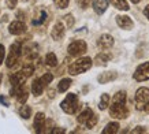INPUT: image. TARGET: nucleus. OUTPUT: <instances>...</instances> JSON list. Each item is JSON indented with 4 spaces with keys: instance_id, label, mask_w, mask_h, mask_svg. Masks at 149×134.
Segmentation results:
<instances>
[{
    "instance_id": "f704fd0d",
    "label": "nucleus",
    "mask_w": 149,
    "mask_h": 134,
    "mask_svg": "<svg viewBox=\"0 0 149 134\" xmlns=\"http://www.w3.org/2000/svg\"><path fill=\"white\" fill-rule=\"evenodd\" d=\"M51 134H66V131L62 127H54V129L51 130Z\"/></svg>"
},
{
    "instance_id": "1a4fd4ad",
    "label": "nucleus",
    "mask_w": 149,
    "mask_h": 134,
    "mask_svg": "<svg viewBox=\"0 0 149 134\" xmlns=\"http://www.w3.org/2000/svg\"><path fill=\"white\" fill-rule=\"evenodd\" d=\"M34 130L36 134H45V115L42 112H37L34 116Z\"/></svg>"
},
{
    "instance_id": "58836bf2",
    "label": "nucleus",
    "mask_w": 149,
    "mask_h": 134,
    "mask_svg": "<svg viewBox=\"0 0 149 134\" xmlns=\"http://www.w3.org/2000/svg\"><path fill=\"white\" fill-rule=\"evenodd\" d=\"M144 110H145V112H148V114H149V101H148V103H146V105H145V108H144Z\"/></svg>"
},
{
    "instance_id": "2f4dec72",
    "label": "nucleus",
    "mask_w": 149,
    "mask_h": 134,
    "mask_svg": "<svg viewBox=\"0 0 149 134\" xmlns=\"http://www.w3.org/2000/svg\"><path fill=\"white\" fill-rule=\"evenodd\" d=\"M77 3L81 8H88L92 4V0H77Z\"/></svg>"
},
{
    "instance_id": "6ab92c4d",
    "label": "nucleus",
    "mask_w": 149,
    "mask_h": 134,
    "mask_svg": "<svg viewBox=\"0 0 149 134\" xmlns=\"http://www.w3.org/2000/svg\"><path fill=\"white\" fill-rule=\"evenodd\" d=\"M119 130V123L118 122H109L108 125L104 127L103 134H116Z\"/></svg>"
},
{
    "instance_id": "f3484780",
    "label": "nucleus",
    "mask_w": 149,
    "mask_h": 134,
    "mask_svg": "<svg viewBox=\"0 0 149 134\" xmlns=\"http://www.w3.org/2000/svg\"><path fill=\"white\" fill-rule=\"evenodd\" d=\"M116 73L115 71H105L103 74H100L97 81H99L100 84H107V82H111V81L116 80Z\"/></svg>"
},
{
    "instance_id": "0eeeda50",
    "label": "nucleus",
    "mask_w": 149,
    "mask_h": 134,
    "mask_svg": "<svg viewBox=\"0 0 149 134\" xmlns=\"http://www.w3.org/2000/svg\"><path fill=\"white\" fill-rule=\"evenodd\" d=\"M86 49H88V47H86L85 41L77 40V41H72L71 44L68 45L67 51L71 56H81V55H84L86 52Z\"/></svg>"
},
{
    "instance_id": "6e6552de",
    "label": "nucleus",
    "mask_w": 149,
    "mask_h": 134,
    "mask_svg": "<svg viewBox=\"0 0 149 134\" xmlns=\"http://www.w3.org/2000/svg\"><path fill=\"white\" fill-rule=\"evenodd\" d=\"M134 80L137 82H144V81L149 80V62H145L142 64L137 67V70L134 71Z\"/></svg>"
},
{
    "instance_id": "ea45409f",
    "label": "nucleus",
    "mask_w": 149,
    "mask_h": 134,
    "mask_svg": "<svg viewBox=\"0 0 149 134\" xmlns=\"http://www.w3.org/2000/svg\"><path fill=\"white\" fill-rule=\"evenodd\" d=\"M131 1H133V3H134V4H137V3H140L141 0H131Z\"/></svg>"
},
{
    "instance_id": "412c9836",
    "label": "nucleus",
    "mask_w": 149,
    "mask_h": 134,
    "mask_svg": "<svg viewBox=\"0 0 149 134\" xmlns=\"http://www.w3.org/2000/svg\"><path fill=\"white\" fill-rule=\"evenodd\" d=\"M112 104H126V92L120 90V92L113 94Z\"/></svg>"
},
{
    "instance_id": "2eb2a0df",
    "label": "nucleus",
    "mask_w": 149,
    "mask_h": 134,
    "mask_svg": "<svg viewBox=\"0 0 149 134\" xmlns=\"http://www.w3.org/2000/svg\"><path fill=\"white\" fill-rule=\"evenodd\" d=\"M111 59H112V55L108 54V52H103V54H99L95 58V64L96 66H105Z\"/></svg>"
},
{
    "instance_id": "aec40b11",
    "label": "nucleus",
    "mask_w": 149,
    "mask_h": 134,
    "mask_svg": "<svg viewBox=\"0 0 149 134\" xmlns=\"http://www.w3.org/2000/svg\"><path fill=\"white\" fill-rule=\"evenodd\" d=\"M109 3L115 7V8L120 10V11H127L129 10V4L126 0H109Z\"/></svg>"
},
{
    "instance_id": "ddd939ff",
    "label": "nucleus",
    "mask_w": 149,
    "mask_h": 134,
    "mask_svg": "<svg viewBox=\"0 0 149 134\" xmlns=\"http://www.w3.org/2000/svg\"><path fill=\"white\" fill-rule=\"evenodd\" d=\"M97 45L101 49H108L113 45V37L111 34H103L100 36V38L97 40Z\"/></svg>"
},
{
    "instance_id": "9b49d317",
    "label": "nucleus",
    "mask_w": 149,
    "mask_h": 134,
    "mask_svg": "<svg viewBox=\"0 0 149 134\" xmlns=\"http://www.w3.org/2000/svg\"><path fill=\"white\" fill-rule=\"evenodd\" d=\"M8 30L11 34H21L23 31H26V25H25V22L17 19V21H13V22L10 23Z\"/></svg>"
},
{
    "instance_id": "f8f14e48",
    "label": "nucleus",
    "mask_w": 149,
    "mask_h": 134,
    "mask_svg": "<svg viewBox=\"0 0 149 134\" xmlns=\"http://www.w3.org/2000/svg\"><path fill=\"white\" fill-rule=\"evenodd\" d=\"M51 36L52 38L56 41H60L64 37V26L62 22H56L55 26L52 27V31H51Z\"/></svg>"
},
{
    "instance_id": "e433bc0d",
    "label": "nucleus",
    "mask_w": 149,
    "mask_h": 134,
    "mask_svg": "<svg viewBox=\"0 0 149 134\" xmlns=\"http://www.w3.org/2000/svg\"><path fill=\"white\" fill-rule=\"evenodd\" d=\"M144 14H145V17H146V18L149 19V4L146 6V7H145L144 8Z\"/></svg>"
},
{
    "instance_id": "7ed1b4c3",
    "label": "nucleus",
    "mask_w": 149,
    "mask_h": 134,
    "mask_svg": "<svg viewBox=\"0 0 149 134\" xmlns=\"http://www.w3.org/2000/svg\"><path fill=\"white\" fill-rule=\"evenodd\" d=\"M60 108H62L66 114H68V115L75 114V112L78 111V108H79V101H78V97L74 93L67 94V96H66V98H64L63 101L60 103Z\"/></svg>"
},
{
    "instance_id": "5701e85b",
    "label": "nucleus",
    "mask_w": 149,
    "mask_h": 134,
    "mask_svg": "<svg viewBox=\"0 0 149 134\" xmlns=\"http://www.w3.org/2000/svg\"><path fill=\"white\" fill-rule=\"evenodd\" d=\"M109 105V96L107 93H103L101 94V97H100V103H99V108L100 111H104V110H107Z\"/></svg>"
},
{
    "instance_id": "4be33fe9",
    "label": "nucleus",
    "mask_w": 149,
    "mask_h": 134,
    "mask_svg": "<svg viewBox=\"0 0 149 134\" xmlns=\"http://www.w3.org/2000/svg\"><path fill=\"white\" fill-rule=\"evenodd\" d=\"M70 85H71V80H70V78H63V80L58 84V92L63 93V92H66V90L70 88Z\"/></svg>"
},
{
    "instance_id": "473e14b6",
    "label": "nucleus",
    "mask_w": 149,
    "mask_h": 134,
    "mask_svg": "<svg viewBox=\"0 0 149 134\" xmlns=\"http://www.w3.org/2000/svg\"><path fill=\"white\" fill-rule=\"evenodd\" d=\"M130 134H146V131H145V129L142 126H137V127H134V129L131 130Z\"/></svg>"
},
{
    "instance_id": "b1692460",
    "label": "nucleus",
    "mask_w": 149,
    "mask_h": 134,
    "mask_svg": "<svg viewBox=\"0 0 149 134\" xmlns=\"http://www.w3.org/2000/svg\"><path fill=\"white\" fill-rule=\"evenodd\" d=\"M45 63L48 64V66H51V67H55L56 64H58V58H56V55L52 54V52L47 54V56H45Z\"/></svg>"
},
{
    "instance_id": "a878e982",
    "label": "nucleus",
    "mask_w": 149,
    "mask_h": 134,
    "mask_svg": "<svg viewBox=\"0 0 149 134\" xmlns=\"http://www.w3.org/2000/svg\"><path fill=\"white\" fill-rule=\"evenodd\" d=\"M47 19V13L45 11H40V17L38 18H34L33 19V25H41V23H44Z\"/></svg>"
},
{
    "instance_id": "cd10ccee",
    "label": "nucleus",
    "mask_w": 149,
    "mask_h": 134,
    "mask_svg": "<svg viewBox=\"0 0 149 134\" xmlns=\"http://www.w3.org/2000/svg\"><path fill=\"white\" fill-rule=\"evenodd\" d=\"M96 123H97V116L93 114V115L88 119V122H86L85 125H86V127H88V129H92V127H95V126H96Z\"/></svg>"
},
{
    "instance_id": "c756f323",
    "label": "nucleus",
    "mask_w": 149,
    "mask_h": 134,
    "mask_svg": "<svg viewBox=\"0 0 149 134\" xmlns=\"http://www.w3.org/2000/svg\"><path fill=\"white\" fill-rule=\"evenodd\" d=\"M64 21H66V26H67L68 29L74 26V17H72L71 14H67V15H64Z\"/></svg>"
},
{
    "instance_id": "72a5a7b5",
    "label": "nucleus",
    "mask_w": 149,
    "mask_h": 134,
    "mask_svg": "<svg viewBox=\"0 0 149 134\" xmlns=\"http://www.w3.org/2000/svg\"><path fill=\"white\" fill-rule=\"evenodd\" d=\"M6 4L8 8H15L18 4V0H6Z\"/></svg>"
},
{
    "instance_id": "4c0bfd02",
    "label": "nucleus",
    "mask_w": 149,
    "mask_h": 134,
    "mask_svg": "<svg viewBox=\"0 0 149 134\" xmlns=\"http://www.w3.org/2000/svg\"><path fill=\"white\" fill-rule=\"evenodd\" d=\"M0 103H1V104H4L6 107L8 105V103H7V101H6V100H4V97H3V96H0Z\"/></svg>"
},
{
    "instance_id": "a211bd4d",
    "label": "nucleus",
    "mask_w": 149,
    "mask_h": 134,
    "mask_svg": "<svg viewBox=\"0 0 149 134\" xmlns=\"http://www.w3.org/2000/svg\"><path fill=\"white\" fill-rule=\"evenodd\" d=\"M92 115H93V111H92L91 108H85V110H84V111L78 115L77 122H78V123H81V125H85L86 122H88V119H89Z\"/></svg>"
},
{
    "instance_id": "f03ea898",
    "label": "nucleus",
    "mask_w": 149,
    "mask_h": 134,
    "mask_svg": "<svg viewBox=\"0 0 149 134\" xmlns=\"http://www.w3.org/2000/svg\"><path fill=\"white\" fill-rule=\"evenodd\" d=\"M33 71H34V66L33 64H26V66H23V68L21 71L15 73V74H13V75L10 77V82L13 84V86L23 85L25 81L33 74Z\"/></svg>"
},
{
    "instance_id": "4468645a",
    "label": "nucleus",
    "mask_w": 149,
    "mask_h": 134,
    "mask_svg": "<svg viewBox=\"0 0 149 134\" xmlns=\"http://www.w3.org/2000/svg\"><path fill=\"white\" fill-rule=\"evenodd\" d=\"M108 4H109V0H93V8H95L96 14H101L105 13V10L108 8Z\"/></svg>"
},
{
    "instance_id": "20e7f679",
    "label": "nucleus",
    "mask_w": 149,
    "mask_h": 134,
    "mask_svg": "<svg viewBox=\"0 0 149 134\" xmlns=\"http://www.w3.org/2000/svg\"><path fill=\"white\" fill-rule=\"evenodd\" d=\"M21 55H22V45L21 43H14L11 47H10V52H8V56H7V67L11 68V67L17 66V63L19 62V58H21Z\"/></svg>"
},
{
    "instance_id": "dca6fc26",
    "label": "nucleus",
    "mask_w": 149,
    "mask_h": 134,
    "mask_svg": "<svg viewBox=\"0 0 149 134\" xmlns=\"http://www.w3.org/2000/svg\"><path fill=\"white\" fill-rule=\"evenodd\" d=\"M44 88H45V85L42 84L41 78H37V80L33 81V84H32V93L34 96H40L44 92Z\"/></svg>"
},
{
    "instance_id": "39448f33",
    "label": "nucleus",
    "mask_w": 149,
    "mask_h": 134,
    "mask_svg": "<svg viewBox=\"0 0 149 134\" xmlns=\"http://www.w3.org/2000/svg\"><path fill=\"white\" fill-rule=\"evenodd\" d=\"M148 101H149V89L148 88H140L136 92V98H134L137 110H140V111L144 110Z\"/></svg>"
},
{
    "instance_id": "c9c22d12",
    "label": "nucleus",
    "mask_w": 149,
    "mask_h": 134,
    "mask_svg": "<svg viewBox=\"0 0 149 134\" xmlns=\"http://www.w3.org/2000/svg\"><path fill=\"white\" fill-rule=\"evenodd\" d=\"M4 55H6L4 45L0 44V64H1V63H3V60H4Z\"/></svg>"
},
{
    "instance_id": "c85d7f7f",
    "label": "nucleus",
    "mask_w": 149,
    "mask_h": 134,
    "mask_svg": "<svg viewBox=\"0 0 149 134\" xmlns=\"http://www.w3.org/2000/svg\"><path fill=\"white\" fill-rule=\"evenodd\" d=\"M27 96H29V92H27V89L25 88V89L21 92V94H19L18 97H17V98H18V103L23 104V103H25V101L27 100Z\"/></svg>"
},
{
    "instance_id": "9d476101",
    "label": "nucleus",
    "mask_w": 149,
    "mask_h": 134,
    "mask_svg": "<svg viewBox=\"0 0 149 134\" xmlns=\"http://www.w3.org/2000/svg\"><path fill=\"white\" fill-rule=\"evenodd\" d=\"M116 23H118V26L120 27V29H123V30H130V29H133V26H134L131 18L127 17V15H118Z\"/></svg>"
},
{
    "instance_id": "f257e3e1",
    "label": "nucleus",
    "mask_w": 149,
    "mask_h": 134,
    "mask_svg": "<svg viewBox=\"0 0 149 134\" xmlns=\"http://www.w3.org/2000/svg\"><path fill=\"white\" fill-rule=\"evenodd\" d=\"M92 63H93L92 59L88 58V56L79 58L78 60H75V62L72 63V64H70V67H68V74H70V75H78V74H82V73L88 71L92 67Z\"/></svg>"
},
{
    "instance_id": "7c9ffc66",
    "label": "nucleus",
    "mask_w": 149,
    "mask_h": 134,
    "mask_svg": "<svg viewBox=\"0 0 149 134\" xmlns=\"http://www.w3.org/2000/svg\"><path fill=\"white\" fill-rule=\"evenodd\" d=\"M54 3L58 6L59 8H67L70 0H54Z\"/></svg>"
},
{
    "instance_id": "bb28decb",
    "label": "nucleus",
    "mask_w": 149,
    "mask_h": 134,
    "mask_svg": "<svg viewBox=\"0 0 149 134\" xmlns=\"http://www.w3.org/2000/svg\"><path fill=\"white\" fill-rule=\"evenodd\" d=\"M52 80H54V75H52L51 73H45L44 75L41 77V81H42V84H44L45 86L49 85L51 82H52Z\"/></svg>"
},
{
    "instance_id": "79ce46f5",
    "label": "nucleus",
    "mask_w": 149,
    "mask_h": 134,
    "mask_svg": "<svg viewBox=\"0 0 149 134\" xmlns=\"http://www.w3.org/2000/svg\"><path fill=\"white\" fill-rule=\"evenodd\" d=\"M23 1H29V0H23Z\"/></svg>"
},
{
    "instance_id": "393cba45",
    "label": "nucleus",
    "mask_w": 149,
    "mask_h": 134,
    "mask_svg": "<svg viewBox=\"0 0 149 134\" xmlns=\"http://www.w3.org/2000/svg\"><path fill=\"white\" fill-rule=\"evenodd\" d=\"M19 115L22 116L23 119H29L30 115H32V108L29 107V105H22L21 110H19Z\"/></svg>"
},
{
    "instance_id": "a19ab883",
    "label": "nucleus",
    "mask_w": 149,
    "mask_h": 134,
    "mask_svg": "<svg viewBox=\"0 0 149 134\" xmlns=\"http://www.w3.org/2000/svg\"><path fill=\"white\" fill-rule=\"evenodd\" d=\"M1 78H3V75H1V74H0V82H1Z\"/></svg>"
},
{
    "instance_id": "423d86ee",
    "label": "nucleus",
    "mask_w": 149,
    "mask_h": 134,
    "mask_svg": "<svg viewBox=\"0 0 149 134\" xmlns=\"http://www.w3.org/2000/svg\"><path fill=\"white\" fill-rule=\"evenodd\" d=\"M109 115L113 119H126L129 116V110L126 108V104H111Z\"/></svg>"
}]
</instances>
